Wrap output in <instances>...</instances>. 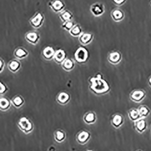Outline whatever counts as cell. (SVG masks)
<instances>
[{"label": "cell", "instance_id": "21", "mask_svg": "<svg viewBox=\"0 0 151 151\" xmlns=\"http://www.w3.org/2000/svg\"><path fill=\"white\" fill-rule=\"evenodd\" d=\"M20 64L17 61H12L9 64V68L13 72H15L20 68Z\"/></svg>", "mask_w": 151, "mask_h": 151}, {"label": "cell", "instance_id": "22", "mask_svg": "<svg viewBox=\"0 0 151 151\" xmlns=\"http://www.w3.org/2000/svg\"><path fill=\"white\" fill-rule=\"evenodd\" d=\"M27 52L24 49L20 48L16 50L15 52V55L16 57L19 59H22L27 55Z\"/></svg>", "mask_w": 151, "mask_h": 151}, {"label": "cell", "instance_id": "33", "mask_svg": "<svg viewBox=\"0 0 151 151\" xmlns=\"http://www.w3.org/2000/svg\"><path fill=\"white\" fill-rule=\"evenodd\" d=\"M148 84L150 86V87H151V77H150L149 78V80H148Z\"/></svg>", "mask_w": 151, "mask_h": 151}, {"label": "cell", "instance_id": "17", "mask_svg": "<svg viewBox=\"0 0 151 151\" xmlns=\"http://www.w3.org/2000/svg\"><path fill=\"white\" fill-rule=\"evenodd\" d=\"M138 109L141 117L143 118H146V117H147L148 116H149L151 113V111L149 108L146 106H140L138 108Z\"/></svg>", "mask_w": 151, "mask_h": 151}, {"label": "cell", "instance_id": "11", "mask_svg": "<svg viewBox=\"0 0 151 151\" xmlns=\"http://www.w3.org/2000/svg\"><path fill=\"white\" fill-rule=\"evenodd\" d=\"M92 14L95 16H99L102 15L104 11V7L99 3L94 4L91 8Z\"/></svg>", "mask_w": 151, "mask_h": 151}, {"label": "cell", "instance_id": "7", "mask_svg": "<svg viewBox=\"0 0 151 151\" xmlns=\"http://www.w3.org/2000/svg\"><path fill=\"white\" fill-rule=\"evenodd\" d=\"M124 118L122 115L119 114H114L111 119V123L112 126L115 129H119L124 124Z\"/></svg>", "mask_w": 151, "mask_h": 151}, {"label": "cell", "instance_id": "10", "mask_svg": "<svg viewBox=\"0 0 151 151\" xmlns=\"http://www.w3.org/2000/svg\"><path fill=\"white\" fill-rule=\"evenodd\" d=\"M26 38L28 42L31 44H35L39 39V34L36 32H29L26 34Z\"/></svg>", "mask_w": 151, "mask_h": 151}, {"label": "cell", "instance_id": "16", "mask_svg": "<svg viewBox=\"0 0 151 151\" xmlns=\"http://www.w3.org/2000/svg\"><path fill=\"white\" fill-rule=\"evenodd\" d=\"M55 53L53 48L49 46L46 47L43 51V54L46 59H51L54 57Z\"/></svg>", "mask_w": 151, "mask_h": 151}, {"label": "cell", "instance_id": "32", "mask_svg": "<svg viewBox=\"0 0 151 151\" xmlns=\"http://www.w3.org/2000/svg\"><path fill=\"white\" fill-rule=\"evenodd\" d=\"M1 71H2V69L3 68V61L2 60H1Z\"/></svg>", "mask_w": 151, "mask_h": 151}, {"label": "cell", "instance_id": "4", "mask_svg": "<svg viewBox=\"0 0 151 151\" xmlns=\"http://www.w3.org/2000/svg\"><path fill=\"white\" fill-rule=\"evenodd\" d=\"M146 94L143 90H135L131 93L130 98L134 102L140 103L144 99Z\"/></svg>", "mask_w": 151, "mask_h": 151}, {"label": "cell", "instance_id": "13", "mask_svg": "<svg viewBox=\"0 0 151 151\" xmlns=\"http://www.w3.org/2000/svg\"><path fill=\"white\" fill-rule=\"evenodd\" d=\"M20 126L26 131H29L31 129L32 124L28 119L26 117H22L20 119L19 123Z\"/></svg>", "mask_w": 151, "mask_h": 151}, {"label": "cell", "instance_id": "31", "mask_svg": "<svg viewBox=\"0 0 151 151\" xmlns=\"http://www.w3.org/2000/svg\"><path fill=\"white\" fill-rule=\"evenodd\" d=\"M125 0H114V2L117 4L122 3Z\"/></svg>", "mask_w": 151, "mask_h": 151}, {"label": "cell", "instance_id": "6", "mask_svg": "<svg viewBox=\"0 0 151 151\" xmlns=\"http://www.w3.org/2000/svg\"><path fill=\"white\" fill-rule=\"evenodd\" d=\"M49 5L54 11L57 13L62 11L65 7V3L62 0H53L49 2Z\"/></svg>", "mask_w": 151, "mask_h": 151}, {"label": "cell", "instance_id": "23", "mask_svg": "<svg viewBox=\"0 0 151 151\" xmlns=\"http://www.w3.org/2000/svg\"><path fill=\"white\" fill-rule=\"evenodd\" d=\"M10 103L7 99L1 98L0 100V107L1 109H7L10 107Z\"/></svg>", "mask_w": 151, "mask_h": 151}, {"label": "cell", "instance_id": "26", "mask_svg": "<svg viewBox=\"0 0 151 151\" xmlns=\"http://www.w3.org/2000/svg\"><path fill=\"white\" fill-rule=\"evenodd\" d=\"M12 102L16 107H19L23 104L24 101L20 96H16L13 100Z\"/></svg>", "mask_w": 151, "mask_h": 151}, {"label": "cell", "instance_id": "25", "mask_svg": "<svg viewBox=\"0 0 151 151\" xmlns=\"http://www.w3.org/2000/svg\"><path fill=\"white\" fill-rule=\"evenodd\" d=\"M75 23H74V22L71 20H69V21L64 22L62 25V27L66 30L70 31L71 30V29L75 26Z\"/></svg>", "mask_w": 151, "mask_h": 151}, {"label": "cell", "instance_id": "15", "mask_svg": "<svg viewBox=\"0 0 151 151\" xmlns=\"http://www.w3.org/2000/svg\"><path fill=\"white\" fill-rule=\"evenodd\" d=\"M65 57L66 54L65 51L63 50L59 49L55 52L54 57L56 62L62 63L63 61L65 60Z\"/></svg>", "mask_w": 151, "mask_h": 151}, {"label": "cell", "instance_id": "3", "mask_svg": "<svg viewBox=\"0 0 151 151\" xmlns=\"http://www.w3.org/2000/svg\"><path fill=\"white\" fill-rule=\"evenodd\" d=\"M44 19V16L43 14L40 12H37L30 19V23L33 27L35 28H39L42 25Z\"/></svg>", "mask_w": 151, "mask_h": 151}, {"label": "cell", "instance_id": "18", "mask_svg": "<svg viewBox=\"0 0 151 151\" xmlns=\"http://www.w3.org/2000/svg\"><path fill=\"white\" fill-rule=\"evenodd\" d=\"M70 96L67 93L61 92L59 95L57 100L59 103L61 104H65L70 100Z\"/></svg>", "mask_w": 151, "mask_h": 151}, {"label": "cell", "instance_id": "24", "mask_svg": "<svg viewBox=\"0 0 151 151\" xmlns=\"http://www.w3.org/2000/svg\"><path fill=\"white\" fill-rule=\"evenodd\" d=\"M96 119L95 114L93 112H90L87 114L85 117V120L88 123H93Z\"/></svg>", "mask_w": 151, "mask_h": 151}, {"label": "cell", "instance_id": "14", "mask_svg": "<svg viewBox=\"0 0 151 151\" xmlns=\"http://www.w3.org/2000/svg\"><path fill=\"white\" fill-rule=\"evenodd\" d=\"M93 38V35L89 33L82 34L80 35L79 40L81 44H87L91 42Z\"/></svg>", "mask_w": 151, "mask_h": 151}, {"label": "cell", "instance_id": "35", "mask_svg": "<svg viewBox=\"0 0 151 151\" xmlns=\"http://www.w3.org/2000/svg\"><path fill=\"white\" fill-rule=\"evenodd\" d=\"M92 151V150H88V151Z\"/></svg>", "mask_w": 151, "mask_h": 151}, {"label": "cell", "instance_id": "27", "mask_svg": "<svg viewBox=\"0 0 151 151\" xmlns=\"http://www.w3.org/2000/svg\"><path fill=\"white\" fill-rule=\"evenodd\" d=\"M90 137V134L88 132L83 131L82 133H80L79 135V140L82 142H83L86 141Z\"/></svg>", "mask_w": 151, "mask_h": 151}, {"label": "cell", "instance_id": "2", "mask_svg": "<svg viewBox=\"0 0 151 151\" xmlns=\"http://www.w3.org/2000/svg\"><path fill=\"white\" fill-rule=\"evenodd\" d=\"M89 54L86 49L83 47H80L75 54V60L79 62H85L88 59Z\"/></svg>", "mask_w": 151, "mask_h": 151}, {"label": "cell", "instance_id": "19", "mask_svg": "<svg viewBox=\"0 0 151 151\" xmlns=\"http://www.w3.org/2000/svg\"><path fill=\"white\" fill-rule=\"evenodd\" d=\"M75 66L74 62L70 59H66L62 62V67L66 70H70L73 69Z\"/></svg>", "mask_w": 151, "mask_h": 151}, {"label": "cell", "instance_id": "28", "mask_svg": "<svg viewBox=\"0 0 151 151\" xmlns=\"http://www.w3.org/2000/svg\"><path fill=\"white\" fill-rule=\"evenodd\" d=\"M122 13L120 10H116L113 12V16L116 20H119L122 17Z\"/></svg>", "mask_w": 151, "mask_h": 151}, {"label": "cell", "instance_id": "12", "mask_svg": "<svg viewBox=\"0 0 151 151\" xmlns=\"http://www.w3.org/2000/svg\"><path fill=\"white\" fill-rule=\"evenodd\" d=\"M59 18L63 22H66L69 20H71L73 15L71 12L69 10H63L59 15Z\"/></svg>", "mask_w": 151, "mask_h": 151}, {"label": "cell", "instance_id": "1", "mask_svg": "<svg viewBox=\"0 0 151 151\" xmlns=\"http://www.w3.org/2000/svg\"><path fill=\"white\" fill-rule=\"evenodd\" d=\"M90 88L93 92L99 95L106 94L110 91V87L109 83L103 79L101 74H97L95 77L90 80Z\"/></svg>", "mask_w": 151, "mask_h": 151}, {"label": "cell", "instance_id": "29", "mask_svg": "<svg viewBox=\"0 0 151 151\" xmlns=\"http://www.w3.org/2000/svg\"><path fill=\"white\" fill-rule=\"evenodd\" d=\"M0 93L1 94H3L5 92V91H7L6 86L1 82L0 83Z\"/></svg>", "mask_w": 151, "mask_h": 151}, {"label": "cell", "instance_id": "20", "mask_svg": "<svg viewBox=\"0 0 151 151\" xmlns=\"http://www.w3.org/2000/svg\"><path fill=\"white\" fill-rule=\"evenodd\" d=\"M82 29L78 24L75 25V26L70 31V34L73 36L77 37L82 34Z\"/></svg>", "mask_w": 151, "mask_h": 151}, {"label": "cell", "instance_id": "5", "mask_svg": "<svg viewBox=\"0 0 151 151\" xmlns=\"http://www.w3.org/2000/svg\"><path fill=\"white\" fill-rule=\"evenodd\" d=\"M145 118H141V119L134 122V128L139 133H142L146 131L148 128V123Z\"/></svg>", "mask_w": 151, "mask_h": 151}, {"label": "cell", "instance_id": "9", "mask_svg": "<svg viewBox=\"0 0 151 151\" xmlns=\"http://www.w3.org/2000/svg\"><path fill=\"white\" fill-rule=\"evenodd\" d=\"M128 117L130 120L134 122L142 118L139 113L138 109L136 108H132L128 111Z\"/></svg>", "mask_w": 151, "mask_h": 151}, {"label": "cell", "instance_id": "34", "mask_svg": "<svg viewBox=\"0 0 151 151\" xmlns=\"http://www.w3.org/2000/svg\"><path fill=\"white\" fill-rule=\"evenodd\" d=\"M135 151H143V150H142L139 149V150H136Z\"/></svg>", "mask_w": 151, "mask_h": 151}, {"label": "cell", "instance_id": "30", "mask_svg": "<svg viewBox=\"0 0 151 151\" xmlns=\"http://www.w3.org/2000/svg\"><path fill=\"white\" fill-rule=\"evenodd\" d=\"M57 137L59 140H61L64 138V134L60 131L57 132Z\"/></svg>", "mask_w": 151, "mask_h": 151}, {"label": "cell", "instance_id": "8", "mask_svg": "<svg viewBox=\"0 0 151 151\" xmlns=\"http://www.w3.org/2000/svg\"><path fill=\"white\" fill-rule=\"evenodd\" d=\"M122 59V56L118 51H114L110 53L108 56L109 62L114 65H117L120 62Z\"/></svg>", "mask_w": 151, "mask_h": 151}, {"label": "cell", "instance_id": "36", "mask_svg": "<svg viewBox=\"0 0 151 151\" xmlns=\"http://www.w3.org/2000/svg\"></svg>", "mask_w": 151, "mask_h": 151}]
</instances>
